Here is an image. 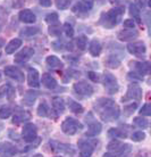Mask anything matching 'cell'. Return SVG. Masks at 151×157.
I'll list each match as a JSON object with an SVG mask.
<instances>
[{"label": "cell", "instance_id": "obj_1", "mask_svg": "<svg viewBox=\"0 0 151 157\" xmlns=\"http://www.w3.org/2000/svg\"><path fill=\"white\" fill-rule=\"evenodd\" d=\"M94 108L105 122L115 121L119 116V108L112 99L100 98L94 105Z\"/></svg>", "mask_w": 151, "mask_h": 157}, {"label": "cell", "instance_id": "obj_2", "mask_svg": "<svg viewBox=\"0 0 151 157\" xmlns=\"http://www.w3.org/2000/svg\"><path fill=\"white\" fill-rule=\"evenodd\" d=\"M124 14V8L123 7H115L110 9L109 12L101 16L100 23L105 26L106 29H112L119 22L122 15Z\"/></svg>", "mask_w": 151, "mask_h": 157}, {"label": "cell", "instance_id": "obj_3", "mask_svg": "<svg viewBox=\"0 0 151 157\" xmlns=\"http://www.w3.org/2000/svg\"><path fill=\"white\" fill-rule=\"evenodd\" d=\"M108 150L111 151L114 154V156H123V155H126V154L131 153L132 147L127 144H120L119 141L117 140H114V141L109 142L108 144Z\"/></svg>", "mask_w": 151, "mask_h": 157}, {"label": "cell", "instance_id": "obj_4", "mask_svg": "<svg viewBox=\"0 0 151 157\" xmlns=\"http://www.w3.org/2000/svg\"><path fill=\"white\" fill-rule=\"evenodd\" d=\"M81 129H82V124L77 120H75L73 117H67L62 124V132L68 134V136H73V134H75L78 130Z\"/></svg>", "mask_w": 151, "mask_h": 157}, {"label": "cell", "instance_id": "obj_5", "mask_svg": "<svg viewBox=\"0 0 151 157\" xmlns=\"http://www.w3.org/2000/svg\"><path fill=\"white\" fill-rule=\"evenodd\" d=\"M104 84L105 89L109 94H114L118 91V83H117L116 78L110 73H105L104 75Z\"/></svg>", "mask_w": 151, "mask_h": 157}, {"label": "cell", "instance_id": "obj_6", "mask_svg": "<svg viewBox=\"0 0 151 157\" xmlns=\"http://www.w3.org/2000/svg\"><path fill=\"white\" fill-rule=\"evenodd\" d=\"M22 138L25 142H32L38 138V130L36 126L32 123H28L24 125L23 131H22Z\"/></svg>", "mask_w": 151, "mask_h": 157}, {"label": "cell", "instance_id": "obj_7", "mask_svg": "<svg viewBox=\"0 0 151 157\" xmlns=\"http://www.w3.org/2000/svg\"><path fill=\"white\" fill-rule=\"evenodd\" d=\"M74 91L77 94L82 96V97H90L93 94V88L91 84H89L88 82L81 81V82H76L73 86Z\"/></svg>", "mask_w": 151, "mask_h": 157}, {"label": "cell", "instance_id": "obj_8", "mask_svg": "<svg viewBox=\"0 0 151 157\" xmlns=\"http://www.w3.org/2000/svg\"><path fill=\"white\" fill-rule=\"evenodd\" d=\"M127 50L132 55L142 58V57H144V55H145L147 49H145L144 42H142V41H136V42H133V43H128Z\"/></svg>", "mask_w": 151, "mask_h": 157}, {"label": "cell", "instance_id": "obj_9", "mask_svg": "<svg viewBox=\"0 0 151 157\" xmlns=\"http://www.w3.org/2000/svg\"><path fill=\"white\" fill-rule=\"evenodd\" d=\"M142 98V89L140 88L139 84L136 83H131L127 88V94H126V97H123V100L122 101L124 102L126 99H136V100H140Z\"/></svg>", "mask_w": 151, "mask_h": 157}, {"label": "cell", "instance_id": "obj_10", "mask_svg": "<svg viewBox=\"0 0 151 157\" xmlns=\"http://www.w3.org/2000/svg\"><path fill=\"white\" fill-rule=\"evenodd\" d=\"M33 55H34V49L30 47H26V48H24V49H22L18 54H16L15 58H14V62H15L16 64H24V63H26L27 60L31 58Z\"/></svg>", "mask_w": 151, "mask_h": 157}, {"label": "cell", "instance_id": "obj_11", "mask_svg": "<svg viewBox=\"0 0 151 157\" xmlns=\"http://www.w3.org/2000/svg\"><path fill=\"white\" fill-rule=\"evenodd\" d=\"M78 149H80V154H81L82 157H89L93 154L94 147L92 146V142L81 139L78 141Z\"/></svg>", "mask_w": 151, "mask_h": 157}, {"label": "cell", "instance_id": "obj_12", "mask_svg": "<svg viewBox=\"0 0 151 157\" xmlns=\"http://www.w3.org/2000/svg\"><path fill=\"white\" fill-rule=\"evenodd\" d=\"M5 73L7 76L15 80L17 82H24V74L22 73L20 68L15 66H7L5 67Z\"/></svg>", "mask_w": 151, "mask_h": 157}, {"label": "cell", "instance_id": "obj_13", "mask_svg": "<svg viewBox=\"0 0 151 157\" xmlns=\"http://www.w3.org/2000/svg\"><path fill=\"white\" fill-rule=\"evenodd\" d=\"M138 36H139V32L135 29H124L117 33V38L120 41H131L135 39Z\"/></svg>", "mask_w": 151, "mask_h": 157}, {"label": "cell", "instance_id": "obj_14", "mask_svg": "<svg viewBox=\"0 0 151 157\" xmlns=\"http://www.w3.org/2000/svg\"><path fill=\"white\" fill-rule=\"evenodd\" d=\"M27 83L31 88H39L40 86V75L36 68L31 67L28 70V74H27Z\"/></svg>", "mask_w": 151, "mask_h": 157}, {"label": "cell", "instance_id": "obj_15", "mask_svg": "<svg viewBox=\"0 0 151 157\" xmlns=\"http://www.w3.org/2000/svg\"><path fill=\"white\" fill-rule=\"evenodd\" d=\"M17 148L10 142H0V156H15Z\"/></svg>", "mask_w": 151, "mask_h": 157}, {"label": "cell", "instance_id": "obj_16", "mask_svg": "<svg viewBox=\"0 0 151 157\" xmlns=\"http://www.w3.org/2000/svg\"><path fill=\"white\" fill-rule=\"evenodd\" d=\"M132 66H134L135 68V72L139 73L140 75H147L150 73V63L149 62H141V63H138V62H131Z\"/></svg>", "mask_w": 151, "mask_h": 157}, {"label": "cell", "instance_id": "obj_17", "mask_svg": "<svg viewBox=\"0 0 151 157\" xmlns=\"http://www.w3.org/2000/svg\"><path fill=\"white\" fill-rule=\"evenodd\" d=\"M18 17H20V20L22 21V22L27 23V24L34 23L35 20H36V17H35V15L33 14V12L30 10V9H23V10H21Z\"/></svg>", "mask_w": 151, "mask_h": 157}, {"label": "cell", "instance_id": "obj_18", "mask_svg": "<svg viewBox=\"0 0 151 157\" xmlns=\"http://www.w3.org/2000/svg\"><path fill=\"white\" fill-rule=\"evenodd\" d=\"M94 0H80V2L75 5L74 7V12L76 10H81V12H89L90 9H92Z\"/></svg>", "mask_w": 151, "mask_h": 157}, {"label": "cell", "instance_id": "obj_19", "mask_svg": "<svg viewBox=\"0 0 151 157\" xmlns=\"http://www.w3.org/2000/svg\"><path fill=\"white\" fill-rule=\"evenodd\" d=\"M42 84L46 86L47 89H55L56 86H57V81H56V78L54 76H51V74L49 73H44L42 75Z\"/></svg>", "mask_w": 151, "mask_h": 157}, {"label": "cell", "instance_id": "obj_20", "mask_svg": "<svg viewBox=\"0 0 151 157\" xmlns=\"http://www.w3.org/2000/svg\"><path fill=\"white\" fill-rule=\"evenodd\" d=\"M101 129H102V126L100 123L97 121H93L92 123H90L89 130L86 131L85 136L86 137H96L101 132Z\"/></svg>", "mask_w": 151, "mask_h": 157}, {"label": "cell", "instance_id": "obj_21", "mask_svg": "<svg viewBox=\"0 0 151 157\" xmlns=\"http://www.w3.org/2000/svg\"><path fill=\"white\" fill-rule=\"evenodd\" d=\"M21 46H22V40L16 38V39H13L9 43H7V46L5 48V51H6V54L10 55V54H14Z\"/></svg>", "mask_w": 151, "mask_h": 157}, {"label": "cell", "instance_id": "obj_22", "mask_svg": "<svg viewBox=\"0 0 151 157\" xmlns=\"http://www.w3.org/2000/svg\"><path fill=\"white\" fill-rule=\"evenodd\" d=\"M101 49H102V48H101V44H100V42H99V40L93 39L89 46V51H90V54H91V56L98 57V56L101 54Z\"/></svg>", "mask_w": 151, "mask_h": 157}, {"label": "cell", "instance_id": "obj_23", "mask_svg": "<svg viewBox=\"0 0 151 157\" xmlns=\"http://www.w3.org/2000/svg\"><path fill=\"white\" fill-rule=\"evenodd\" d=\"M0 94L4 97H7L9 100H13V98L15 97V90L10 84H5L0 88Z\"/></svg>", "mask_w": 151, "mask_h": 157}, {"label": "cell", "instance_id": "obj_24", "mask_svg": "<svg viewBox=\"0 0 151 157\" xmlns=\"http://www.w3.org/2000/svg\"><path fill=\"white\" fill-rule=\"evenodd\" d=\"M56 146H54V148L57 151H60L62 154H70V155H74L75 154V150L72 149L70 145H65V144H59V142H52Z\"/></svg>", "mask_w": 151, "mask_h": 157}, {"label": "cell", "instance_id": "obj_25", "mask_svg": "<svg viewBox=\"0 0 151 157\" xmlns=\"http://www.w3.org/2000/svg\"><path fill=\"white\" fill-rule=\"evenodd\" d=\"M67 105L70 107V109L73 113H75V114H81V113H83V110H84V108H83V106H82L81 104H78L77 101H75V100H73V99L70 98L67 99Z\"/></svg>", "mask_w": 151, "mask_h": 157}, {"label": "cell", "instance_id": "obj_26", "mask_svg": "<svg viewBox=\"0 0 151 157\" xmlns=\"http://www.w3.org/2000/svg\"><path fill=\"white\" fill-rule=\"evenodd\" d=\"M30 117H31V116H30V114H28V113L24 112V110L18 109V110H16L15 115H14V120H13V122H14V123H16V124H18V123H21V122L27 121Z\"/></svg>", "mask_w": 151, "mask_h": 157}, {"label": "cell", "instance_id": "obj_27", "mask_svg": "<svg viewBox=\"0 0 151 157\" xmlns=\"http://www.w3.org/2000/svg\"><path fill=\"white\" fill-rule=\"evenodd\" d=\"M108 136L110 138H126L127 132L124 131V129H122V128H115V129L109 130Z\"/></svg>", "mask_w": 151, "mask_h": 157}, {"label": "cell", "instance_id": "obj_28", "mask_svg": "<svg viewBox=\"0 0 151 157\" xmlns=\"http://www.w3.org/2000/svg\"><path fill=\"white\" fill-rule=\"evenodd\" d=\"M130 14H131V16L133 17L134 22H136V23H139V24L142 23V21H141V15H140V9L136 5H134V4L130 5Z\"/></svg>", "mask_w": 151, "mask_h": 157}, {"label": "cell", "instance_id": "obj_29", "mask_svg": "<svg viewBox=\"0 0 151 157\" xmlns=\"http://www.w3.org/2000/svg\"><path fill=\"white\" fill-rule=\"evenodd\" d=\"M47 64L51 68H62V63L60 62V59L58 57H56V56H49V57H47Z\"/></svg>", "mask_w": 151, "mask_h": 157}, {"label": "cell", "instance_id": "obj_30", "mask_svg": "<svg viewBox=\"0 0 151 157\" xmlns=\"http://www.w3.org/2000/svg\"><path fill=\"white\" fill-rule=\"evenodd\" d=\"M52 107L57 112V114H62L65 110V104L62 98H54L52 100Z\"/></svg>", "mask_w": 151, "mask_h": 157}, {"label": "cell", "instance_id": "obj_31", "mask_svg": "<svg viewBox=\"0 0 151 157\" xmlns=\"http://www.w3.org/2000/svg\"><path fill=\"white\" fill-rule=\"evenodd\" d=\"M36 96H38V94L35 91H27L26 94H25V96H24L23 102L25 105H27V106H31V105L34 104Z\"/></svg>", "mask_w": 151, "mask_h": 157}, {"label": "cell", "instance_id": "obj_32", "mask_svg": "<svg viewBox=\"0 0 151 157\" xmlns=\"http://www.w3.org/2000/svg\"><path fill=\"white\" fill-rule=\"evenodd\" d=\"M106 64L110 68H117L120 65V59L116 55H110L106 60Z\"/></svg>", "mask_w": 151, "mask_h": 157}, {"label": "cell", "instance_id": "obj_33", "mask_svg": "<svg viewBox=\"0 0 151 157\" xmlns=\"http://www.w3.org/2000/svg\"><path fill=\"white\" fill-rule=\"evenodd\" d=\"M49 113H50V109L47 105V102H41L39 107H38V115L41 116V117H47V116H49Z\"/></svg>", "mask_w": 151, "mask_h": 157}, {"label": "cell", "instance_id": "obj_34", "mask_svg": "<svg viewBox=\"0 0 151 157\" xmlns=\"http://www.w3.org/2000/svg\"><path fill=\"white\" fill-rule=\"evenodd\" d=\"M40 31V29L38 26H32V28H25L24 30L21 31V36H33Z\"/></svg>", "mask_w": 151, "mask_h": 157}, {"label": "cell", "instance_id": "obj_35", "mask_svg": "<svg viewBox=\"0 0 151 157\" xmlns=\"http://www.w3.org/2000/svg\"><path fill=\"white\" fill-rule=\"evenodd\" d=\"M134 124H135L138 128L140 129H148V126H149V122H148L147 118H141V117H135L134 118Z\"/></svg>", "mask_w": 151, "mask_h": 157}, {"label": "cell", "instance_id": "obj_36", "mask_svg": "<svg viewBox=\"0 0 151 157\" xmlns=\"http://www.w3.org/2000/svg\"><path fill=\"white\" fill-rule=\"evenodd\" d=\"M46 22L49 25H56V24H58L59 20H58V15L56 14V13H51V14H48L46 16Z\"/></svg>", "mask_w": 151, "mask_h": 157}, {"label": "cell", "instance_id": "obj_37", "mask_svg": "<svg viewBox=\"0 0 151 157\" xmlns=\"http://www.w3.org/2000/svg\"><path fill=\"white\" fill-rule=\"evenodd\" d=\"M12 115V108L9 106H1L0 107V118H2V120H5V118H8L9 116Z\"/></svg>", "mask_w": 151, "mask_h": 157}, {"label": "cell", "instance_id": "obj_38", "mask_svg": "<svg viewBox=\"0 0 151 157\" xmlns=\"http://www.w3.org/2000/svg\"><path fill=\"white\" fill-rule=\"evenodd\" d=\"M76 44H77V48L80 50H84L86 48V44H88V38L85 36H81L76 39Z\"/></svg>", "mask_w": 151, "mask_h": 157}, {"label": "cell", "instance_id": "obj_39", "mask_svg": "<svg viewBox=\"0 0 151 157\" xmlns=\"http://www.w3.org/2000/svg\"><path fill=\"white\" fill-rule=\"evenodd\" d=\"M49 34H51L52 36H59L62 34V28L59 25H50Z\"/></svg>", "mask_w": 151, "mask_h": 157}, {"label": "cell", "instance_id": "obj_40", "mask_svg": "<svg viewBox=\"0 0 151 157\" xmlns=\"http://www.w3.org/2000/svg\"><path fill=\"white\" fill-rule=\"evenodd\" d=\"M70 0H56V6L58 9H62V10H65L70 7Z\"/></svg>", "mask_w": 151, "mask_h": 157}, {"label": "cell", "instance_id": "obj_41", "mask_svg": "<svg viewBox=\"0 0 151 157\" xmlns=\"http://www.w3.org/2000/svg\"><path fill=\"white\" fill-rule=\"evenodd\" d=\"M132 140L135 142H139V141H142L144 138H145V134H144V132H142V131H139V132H134V133L132 134Z\"/></svg>", "mask_w": 151, "mask_h": 157}, {"label": "cell", "instance_id": "obj_42", "mask_svg": "<svg viewBox=\"0 0 151 157\" xmlns=\"http://www.w3.org/2000/svg\"><path fill=\"white\" fill-rule=\"evenodd\" d=\"M140 114L143 116H150L151 115V105L150 104H144L142 108L140 109Z\"/></svg>", "mask_w": 151, "mask_h": 157}, {"label": "cell", "instance_id": "obj_43", "mask_svg": "<svg viewBox=\"0 0 151 157\" xmlns=\"http://www.w3.org/2000/svg\"><path fill=\"white\" fill-rule=\"evenodd\" d=\"M64 30H65V33H66V36H67L72 38V36H74V29L72 28V25H70V23L64 24Z\"/></svg>", "mask_w": 151, "mask_h": 157}, {"label": "cell", "instance_id": "obj_44", "mask_svg": "<svg viewBox=\"0 0 151 157\" xmlns=\"http://www.w3.org/2000/svg\"><path fill=\"white\" fill-rule=\"evenodd\" d=\"M136 107H138V105H136V104H131L130 106H126L124 108V113L126 115H131L132 113H133V112L135 110Z\"/></svg>", "mask_w": 151, "mask_h": 157}, {"label": "cell", "instance_id": "obj_45", "mask_svg": "<svg viewBox=\"0 0 151 157\" xmlns=\"http://www.w3.org/2000/svg\"><path fill=\"white\" fill-rule=\"evenodd\" d=\"M124 26H125V29H134L135 28V22H134L133 18H131V20H126L124 22Z\"/></svg>", "mask_w": 151, "mask_h": 157}, {"label": "cell", "instance_id": "obj_46", "mask_svg": "<svg viewBox=\"0 0 151 157\" xmlns=\"http://www.w3.org/2000/svg\"><path fill=\"white\" fill-rule=\"evenodd\" d=\"M142 75H140L139 73H136V72H131V73H128V78H133V80H142Z\"/></svg>", "mask_w": 151, "mask_h": 157}, {"label": "cell", "instance_id": "obj_47", "mask_svg": "<svg viewBox=\"0 0 151 157\" xmlns=\"http://www.w3.org/2000/svg\"><path fill=\"white\" fill-rule=\"evenodd\" d=\"M89 78L94 81V82H98L99 81V76H98L97 73H94V72H89Z\"/></svg>", "mask_w": 151, "mask_h": 157}, {"label": "cell", "instance_id": "obj_48", "mask_svg": "<svg viewBox=\"0 0 151 157\" xmlns=\"http://www.w3.org/2000/svg\"><path fill=\"white\" fill-rule=\"evenodd\" d=\"M135 2L139 8H144L147 6V0H135Z\"/></svg>", "mask_w": 151, "mask_h": 157}, {"label": "cell", "instance_id": "obj_49", "mask_svg": "<svg viewBox=\"0 0 151 157\" xmlns=\"http://www.w3.org/2000/svg\"><path fill=\"white\" fill-rule=\"evenodd\" d=\"M39 2L43 7H50L51 6V0H39Z\"/></svg>", "mask_w": 151, "mask_h": 157}, {"label": "cell", "instance_id": "obj_50", "mask_svg": "<svg viewBox=\"0 0 151 157\" xmlns=\"http://www.w3.org/2000/svg\"><path fill=\"white\" fill-rule=\"evenodd\" d=\"M5 46V40L4 39H0V47Z\"/></svg>", "mask_w": 151, "mask_h": 157}, {"label": "cell", "instance_id": "obj_51", "mask_svg": "<svg viewBox=\"0 0 151 157\" xmlns=\"http://www.w3.org/2000/svg\"><path fill=\"white\" fill-rule=\"evenodd\" d=\"M0 81H1V72H0Z\"/></svg>", "mask_w": 151, "mask_h": 157}]
</instances>
